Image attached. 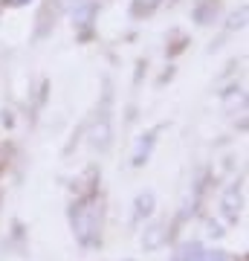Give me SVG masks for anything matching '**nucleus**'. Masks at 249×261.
Here are the masks:
<instances>
[{"instance_id":"nucleus-5","label":"nucleus","mask_w":249,"mask_h":261,"mask_svg":"<svg viewBox=\"0 0 249 261\" xmlns=\"http://www.w3.org/2000/svg\"><path fill=\"white\" fill-rule=\"evenodd\" d=\"M67 6V0H46V6L41 9V15H38V27H35V35L44 38L52 32V27H56L58 20V12Z\"/></svg>"},{"instance_id":"nucleus-2","label":"nucleus","mask_w":249,"mask_h":261,"mask_svg":"<svg viewBox=\"0 0 249 261\" xmlns=\"http://www.w3.org/2000/svg\"><path fill=\"white\" fill-rule=\"evenodd\" d=\"M70 221H73L75 238H78L84 247H90V244L96 241V232H99V212H96L93 197H81V200L70 209Z\"/></svg>"},{"instance_id":"nucleus-8","label":"nucleus","mask_w":249,"mask_h":261,"mask_svg":"<svg viewBox=\"0 0 249 261\" xmlns=\"http://www.w3.org/2000/svg\"><path fill=\"white\" fill-rule=\"evenodd\" d=\"M154 209H157V197H154V192H139L136 200H133V218H151L154 215Z\"/></svg>"},{"instance_id":"nucleus-13","label":"nucleus","mask_w":249,"mask_h":261,"mask_svg":"<svg viewBox=\"0 0 249 261\" xmlns=\"http://www.w3.org/2000/svg\"><path fill=\"white\" fill-rule=\"evenodd\" d=\"M3 6H9V9H20V6H29L32 0H0Z\"/></svg>"},{"instance_id":"nucleus-10","label":"nucleus","mask_w":249,"mask_h":261,"mask_svg":"<svg viewBox=\"0 0 249 261\" xmlns=\"http://www.w3.org/2000/svg\"><path fill=\"white\" fill-rule=\"evenodd\" d=\"M200 252H203V244H197V241L183 244V247H177V252H174V258L171 261H197L200 258Z\"/></svg>"},{"instance_id":"nucleus-6","label":"nucleus","mask_w":249,"mask_h":261,"mask_svg":"<svg viewBox=\"0 0 249 261\" xmlns=\"http://www.w3.org/2000/svg\"><path fill=\"white\" fill-rule=\"evenodd\" d=\"M220 18V0H194L191 20L197 27H212Z\"/></svg>"},{"instance_id":"nucleus-9","label":"nucleus","mask_w":249,"mask_h":261,"mask_svg":"<svg viewBox=\"0 0 249 261\" xmlns=\"http://www.w3.org/2000/svg\"><path fill=\"white\" fill-rule=\"evenodd\" d=\"M162 3H165V0H130V9L128 12H130V18H133V20H142V18H151Z\"/></svg>"},{"instance_id":"nucleus-11","label":"nucleus","mask_w":249,"mask_h":261,"mask_svg":"<svg viewBox=\"0 0 249 261\" xmlns=\"http://www.w3.org/2000/svg\"><path fill=\"white\" fill-rule=\"evenodd\" d=\"M142 244H145V250H157L159 244H162V226L159 224L148 226V232L142 235Z\"/></svg>"},{"instance_id":"nucleus-12","label":"nucleus","mask_w":249,"mask_h":261,"mask_svg":"<svg viewBox=\"0 0 249 261\" xmlns=\"http://www.w3.org/2000/svg\"><path fill=\"white\" fill-rule=\"evenodd\" d=\"M197 261H229V255H226L223 250H206L203 247V252H200Z\"/></svg>"},{"instance_id":"nucleus-4","label":"nucleus","mask_w":249,"mask_h":261,"mask_svg":"<svg viewBox=\"0 0 249 261\" xmlns=\"http://www.w3.org/2000/svg\"><path fill=\"white\" fill-rule=\"evenodd\" d=\"M220 209H223V215H226L229 224H238L240 209H243V189H240L238 180L226 186V192H223V197H220Z\"/></svg>"},{"instance_id":"nucleus-3","label":"nucleus","mask_w":249,"mask_h":261,"mask_svg":"<svg viewBox=\"0 0 249 261\" xmlns=\"http://www.w3.org/2000/svg\"><path fill=\"white\" fill-rule=\"evenodd\" d=\"M159 130H162V125L148 128L145 134L136 140V145H133V157H130V166L133 168H142L148 160H151V151H154V145H157V140H159Z\"/></svg>"},{"instance_id":"nucleus-1","label":"nucleus","mask_w":249,"mask_h":261,"mask_svg":"<svg viewBox=\"0 0 249 261\" xmlns=\"http://www.w3.org/2000/svg\"><path fill=\"white\" fill-rule=\"evenodd\" d=\"M113 90H110V82H104V93H102V102L96 108V116H93V125H90V145L99 154L110 148L113 142Z\"/></svg>"},{"instance_id":"nucleus-7","label":"nucleus","mask_w":249,"mask_h":261,"mask_svg":"<svg viewBox=\"0 0 249 261\" xmlns=\"http://www.w3.org/2000/svg\"><path fill=\"white\" fill-rule=\"evenodd\" d=\"M96 12H99V3L81 0L75 9H70V18H73V23L81 29L84 35H90V27H93V20H96Z\"/></svg>"},{"instance_id":"nucleus-14","label":"nucleus","mask_w":249,"mask_h":261,"mask_svg":"<svg viewBox=\"0 0 249 261\" xmlns=\"http://www.w3.org/2000/svg\"><path fill=\"white\" fill-rule=\"evenodd\" d=\"M125 261H133V258H125Z\"/></svg>"}]
</instances>
